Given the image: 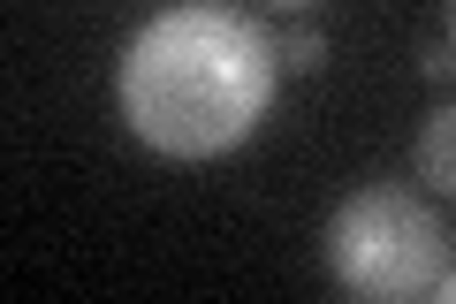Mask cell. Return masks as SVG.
<instances>
[{
    "label": "cell",
    "instance_id": "obj_3",
    "mask_svg": "<svg viewBox=\"0 0 456 304\" xmlns=\"http://www.w3.org/2000/svg\"><path fill=\"white\" fill-rule=\"evenodd\" d=\"M419 176L434 183V191H449L456 183V114H426V137H419Z\"/></svg>",
    "mask_w": 456,
    "mask_h": 304
},
{
    "label": "cell",
    "instance_id": "obj_4",
    "mask_svg": "<svg viewBox=\"0 0 456 304\" xmlns=\"http://www.w3.org/2000/svg\"><path fill=\"white\" fill-rule=\"evenodd\" d=\"M281 62H289V69H320V53H327V38L320 31H312V23H305V31H289V38H281Z\"/></svg>",
    "mask_w": 456,
    "mask_h": 304
},
{
    "label": "cell",
    "instance_id": "obj_5",
    "mask_svg": "<svg viewBox=\"0 0 456 304\" xmlns=\"http://www.w3.org/2000/svg\"><path fill=\"white\" fill-rule=\"evenodd\" d=\"M419 69H426V77H449V23H441V38L426 46V62H419Z\"/></svg>",
    "mask_w": 456,
    "mask_h": 304
},
{
    "label": "cell",
    "instance_id": "obj_1",
    "mask_svg": "<svg viewBox=\"0 0 456 304\" xmlns=\"http://www.w3.org/2000/svg\"><path fill=\"white\" fill-rule=\"evenodd\" d=\"M274 31L221 0H183L137 23L114 62V107L160 160H221L274 107Z\"/></svg>",
    "mask_w": 456,
    "mask_h": 304
},
{
    "label": "cell",
    "instance_id": "obj_2",
    "mask_svg": "<svg viewBox=\"0 0 456 304\" xmlns=\"http://www.w3.org/2000/svg\"><path fill=\"white\" fill-rule=\"evenodd\" d=\"M327 274L365 304H411V297H456L449 267V221L426 206L419 191L395 183H365L335 206L327 221Z\"/></svg>",
    "mask_w": 456,
    "mask_h": 304
},
{
    "label": "cell",
    "instance_id": "obj_6",
    "mask_svg": "<svg viewBox=\"0 0 456 304\" xmlns=\"http://www.w3.org/2000/svg\"><path fill=\"white\" fill-rule=\"evenodd\" d=\"M274 8H312V0H274Z\"/></svg>",
    "mask_w": 456,
    "mask_h": 304
}]
</instances>
